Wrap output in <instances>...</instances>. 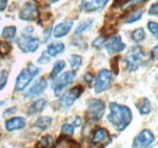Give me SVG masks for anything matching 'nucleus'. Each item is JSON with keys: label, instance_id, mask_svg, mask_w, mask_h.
I'll use <instances>...</instances> for the list:
<instances>
[{"label": "nucleus", "instance_id": "nucleus-1", "mask_svg": "<svg viewBox=\"0 0 158 148\" xmlns=\"http://www.w3.org/2000/svg\"><path fill=\"white\" fill-rule=\"evenodd\" d=\"M108 108H110V113L107 115L108 123L112 124V126L118 131L127 129L133 120V113L130 108L116 102H111Z\"/></svg>", "mask_w": 158, "mask_h": 148}, {"label": "nucleus", "instance_id": "nucleus-2", "mask_svg": "<svg viewBox=\"0 0 158 148\" xmlns=\"http://www.w3.org/2000/svg\"><path fill=\"white\" fill-rule=\"evenodd\" d=\"M124 63H125L127 71L129 72H135L141 66H143L146 63V54L143 52L142 47L140 46L131 47L124 58Z\"/></svg>", "mask_w": 158, "mask_h": 148}, {"label": "nucleus", "instance_id": "nucleus-3", "mask_svg": "<svg viewBox=\"0 0 158 148\" xmlns=\"http://www.w3.org/2000/svg\"><path fill=\"white\" fill-rule=\"evenodd\" d=\"M86 107H88L86 108V115H88V120L90 123L100 120L103 117L105 109H106L105 102L99 100V98H90V100H88Z\"/></svg>", "mask_w": 158, "mask_h": 148}, {"label": "nucleus", "instance_id": "nucleus-4", "mask_svg": "<svg viewBox=\"0 0 158 148\" xmlns=\"http://www.w3.org/2000/svg\"><path fill=\"white\" fill-rule=\"evenodd\" d=\"M40 69L38 67H34L33 64H29L27 69H23L21 71V73L19 74L17 79H16V84H15V90L16 91H23L28 85L29 83L32 81V79L39 74Z\"/></svg>", "mask_w": 158, "mask_h": 148}, {"label": "nucleus", "instance_id": "nucleus-5", "mask_svg": "<svg viewBox=\"0 0 158 148\" xmlns=\"http://www.w3.org/2000/svg\"><path fill=\"white\" fill-rule=\"evenodd\" d=\"M76 80V72L74 71H68L64 72L61 75H57L54 81H52V90L56 96H59L60 93L62 92L67 86H69L71 84H73V81Z\"/></svg>", "mask_w": 158, "mask_h": 148}, {"label": "nucleus", "instance_id": "nucleus-6", "mask_svg": "<svg viewBox=\"0 0 158 148\" xmlns=\"http://www.w3.org/2000/svg\"><path fill=\"white\" fill-rule=\"evenodd\" d=\"M81 93H83V88L80 85L66 91L59 98V106L61 107V109H63V111L69 109L74 105V102L80 97Z\"/></svg>", "mask_w": 158, "mask_h": 148}, {"label": "nucleus", "instance_id": "nucleus-7", "mask_svg": "<svg viewBox=\"0 0 158 148\" xmlns=\"http://www.w3.org/2000/svg\"><path fill=\"white\" fill-rule=\"evenodd\" d=\"M113 81V74L108 69H101L95 78V92L101 93L108 90Z\"/></svg>", "mask_w": 158, "mask_h": 148}, {"label": "nucleus", "instance_id": "nucleus-8", "mask_svg": "<svg viewBox=\"0 0 158 148\" xmlns=\"http://www.w3.org/2000/svg\"><path fill=\"white\" fill-rule=\"evenodd\" d=\"M155 141V135L151 130L143 129L134 138L131 148H148Z\"/></svg>", "mask_w": 158, "mask_h": 148}, {"label": "nucleus", "instance_id": "nucleus-9", "mask_svg": "<svg viewBox=\"0 0 158 148\" xmlns=\"http://www.w3.org/2000/svg\"><path fill=\"white\" fill-rule=\"evenodd\" d=\"M17 45L23 52H35L40 45L39 39L31 35H23L17 39Z\"/></svg>", "mask_w": 158, "mask_h": 148}, {"label": "nucleus", "instance_id": "nucleus-10", "mask_svg": "<svg viewBox=\"0 0 158 148\" xmlns=\"http://www.w3.org/2000/svg\"><path fill=\"white\" fill-rule=\"evenodd\" d=\"M90 141H91V145H94V146L105 147L111 142L110 132L105 128H98V129L94 130V132L91 134Z\"/></svg>", "mask_w": 158, "mask_h": 148}, {"label": "nucleus", "instance_id": "nucleus-11", "mask_svg": "<svg viewBox=\"0 0 158 148\" xmlns=\"http://www.w3.org/2000/svg\"><path fill=\"white\" fill-rule=\"evenodd\" d=\"M105 47L110 55H114V54L122 52L125 49V44L123 43L122 38L119 35H114L110 38L107 41H105Z\"/></svg>", "mask_w": 158, "mask_h": 148}, {"label": "nucleus", "instance_id": "nucleus-12", "mask_svg": "<svg viewBox=\"0 0 158 148\" xmlns=\"http://www.w3.org/2000/svg\"><path fill=\"white\" fill-rule=\"evenodd\" d=\"M38 17H39V10L37 5L33 2L24 4L23 9L20 12V18L22 21H35Z\"/></svg>", "mask_w": 158, "mask_h": 148}, {"label": "nucleus", "instance_id": "nucleus-13", "mask_svg": "<svg viewBox=\"0 0 158 148\" xmlns=\"http://www.w3.org/2000/svg\"><path fill=\"white\" fill-rule=\"evenodd\" d=\"M108 0H81L80 9L85 12H96L102 10Z\"/></svg>", "mask_w": 158, "mask_h": 148}, {"label": "nucleus", "instance_id": "nucleus-14", "mask_svg": "<svg viewBox=\"0 0 158 148\" xmlns=\"http://www.w3.org/2000/svg\"><path fill=\"white\" fill-rule=\"evenodd\" d=\"M46 88H48V81H46V79L41 78V79L37 80L32 85V88L28 90V92L26 93V97H28V98L37 97V96H39V95H41V93L44 92Z\"/></svg>", "mask_w": 158, "mask_h": 148}, {"label": "nucleus", "instance_id": "nucleus-15", "mask_svg": "<svg viewBox=\"0 0 158 148\" xmlns=\"http://www.w3.org/2000/svg\"><path fill=\"white\" fill-rule=\"evenodd\" d=\"M72 27H73V21H64V22H61V23H59V24L52 29V35L55 38H57V39L66 37V35L71 32Z\"/></svg>", "mask_w": 158, "mask_h": 148}, {"label": "nucleus", "instance_id": "nucleus-16", "mask_svg": "<svg viewBox=\"0 0 158 148\" xmlns=\"http://www.w3.org/2000/svg\"><path fill=\"white\" fill-rule=\"evenodd\" d=\"M26 126V120L22 117H14L11 119H9L5 123V128L7 131H16V130H21Z\"/></svg>", "mask_w": 158, "mask_h": 148}, {"label": "nucleus", "instance_id": "nucleus-17", "mask_svg": "<svg viewBox=\"0 0 158 148\" xmlns=\"http://www.w3.org/2000/svg\"><path fill=\"white\" fill-rule=\"evenodd\" d=\"M80 123H81L80 118H79V117H76L74 120H73L72 123H66V124L62 125L61 132H62L63 135L71 137V136L74 135V130H76V128H79V126H80Z\"/></svg>", "mask_w": 158, "mask_h": 148}, {"label": "nucleus", "instance_id": "nucleus-18", "mask_svg": "<svg viewBox=\"0 0 158 148\" xmlns=\"http://www.w3.org/2000/svg\"><path fill=\"white\" fill-rule=\"evenodd\" d=\"M64 51V44L63 43H60V41H55V43H51L48 49H46V54L50 56V57H56L60 54H62Z\"/></svg>", "mask_w": 158, "mask_h": 148}, {"label": "nucleus", "instance_id": "nucleus-19", "mask_svg": "<svg viewBox=\"0 0 158 148\" xmlns=\"http://www.w3.org/2000/svg\"><path fill=\"white\" fill-rule=\"evenodd\" d=\"M136 108H138L139 113L141 115H148L151 112H152V106H151V102L148 101V98L143 97L136 103Z\"/></svg>", "mask_w": 158, "mask_h": 148}, {"label": "nucleus", "instance_id": "nucleus-20", "mask_svg": "<svg viewBox=\"0 0 158 148\" xmlns=\"http://www.w3.org/2000/svg\"><path fill=\"white\" fill-rule=\"evenodd\" d=\"M51 148H80L79 145L73 141V140H69L67 137H61L60 140H57V142L55 145H52Z\"/></svg>", "mask_w": 158, "mask_h": 148}, {"label": "nucleus", "instance_id": "nucleus-21", "mask_svg": "<svg viewBox=\"0 0 158 148\" xmlns=\"http://www.w3.org/2000/svg\"><path fill=\"white\" fill-rule=\"evenodd\" d=\"M45 106H46V100H45V98H39V100L34 101V102L31 105V107H29V109H28V114L33 115V114L40 113V112L44 111Z\"/></svg>", "mask_w": 158, "mask_h": 148}, {"label": "nucleus", "instance_id": "nucleus-22", "mask_svg": "<svg viewBox=\"0 0 158 148\" xmlns=\"http://www.w3.org/2000/svg\"><path fill=\"white\" fill-rule=\"evenodd\" d=\"M16 33H17V29L16 27L14 26H7L2 29L1 32V37L5 41H10V40H14L15 37H16Z\"/></svg>", "mask_w": 158, "mask_h": 148}, {"label": "nucleus", "instance_id": "nucleus-23", "mask_svg": "<svg viewBox=\"0 0 158 148\" xmlns=\"http://www.w3.org/2000/svg\"><path fill=\"white\" fill-rule=\"evenodd\" d=\"M51 123H52V119L50 117H39L35 121V126L44 131L51 125Z\"/></svg>", "mask_w": 158, "mask_h": 148}, {"label": "nucleus", "instance_id": "nucleus-24", "mask_svg": "<svg viewBox=\"0 0 158 148\" xmlns=\"http://www.w3.org/2000/svg\"><path fill=\"white\" fill-rule=\"evenodd\" d=\"M131 39H133L136 44L142 43V41L146 39V33H145V31H143L142 28H136V29H134V31L131 32Z\"/></svg>", "mask_w": 158, "mask_h": 148}, {"label": "nucleus", "instance_id": "nucleus-25", "mask_svg": "<svg viewBox=\"0 0 158 148\" xmlns=\"http://www.w3.org/2000/svg\"><path fill=\"white\" fill-rule=\"evenodd\" d=\"M64 66H66L64 61H62V60L57 61V62L54 64V67H52V71H51V73H50V78H51V79H55V78L63 71Z\"/></svg>", "mask_w": 158, "mask_h": 148}, {"label": "nucleus", "instance_id": "nucleus-26", "mask_svg": "<svg viewBox=\"0 0 158 148\" xmlns=\"http://www.w3.org/2000/svg\"><path fill=\"white\" fill-rule=\"evenodd\" d=\"M93 23H94V21H93L91 18L85 19V21H83L81 23H79L78 27H77V29L74 31L76 35H79V34H81L83 32H85L86 29H89V28L93 26Z\"/></svg>", "mask_w": 158, "mask_h": 148}, {"label": "nucleus", "instance_id": "nucleus-27", "mask_svg": "<svg viewBox=\"0 0 158 148\" xmlns=\"http://www.w3.org/2000/svg\"><path fill=\"white\" fill-rule=\"evenodd\" d=\"M81 63H83V60H81V57L79 55L69 56V64H71V67H72V69H73L74 72L78 71L79 68H80Z\"/></svg>", "mask_w": 158, "mask_h": 148}, {"label": "nucleus", "instance_id": "nucleus-28", "mask_svg": "<svg viewBox=\"0 0 158 148\" xmlns=\"http://www.w3.org/2000/svg\"><path fill=\"white\" fill-rule=\"evenodd\" d=\"M52 143H54V138L50 135H48V136H44L40 140L37 146H38V148H49L52 146Z\"/></svg>", "mask_w": 158, "mask_h": 148}, {"label": "nucleus", "instance_id": "nucleus-29", "mask_svg": "<svg viewBox=\"0 0 158 148\" xmlns=\"http://www.w3.org/2000/svg\"><path fill=\"white\" fill-rule=\"evenodd\" d=\"M141 17H142V11L141 10H135V11L129 14V16L125 19V23H134V22L139 21Z\"/></svg>", "mask_w": 158, "mask_h": 148}, {"label": "nucleus", "instance_id": "nucleus-30", "mask_svg": "<svg viewBox=\"0 0 158 148\" xmlns=\"http://www.w3.org/2000/svg\"><path fill=\"white\" fill-rule=\"evenodd\" d=\"M147 29L150 31V33L155 37L156 40H158V22H155V21H150L147 23Z\"/></svg>", "mask_w": 158, "mask_h": 148}, {"label": "nucleus", "instance_id": "nucleus-31", "mask_svg": "<svg viewBox=\"0 0 158 148\" xmlns=\"http://www.w3.org/2000/svg\"><path fill=\"white\" fill-rule=\"evenodd\" d=\"M10 51H11L10 44H7L5 40L0 41V56H6Z\"/></svg>", "mask_w": 158, "mask_h": 148}, {"label": "nucleus", "instance_id": "nucleus-32", "mask_svg": "<svg viewBox=\"0 0 158 148\" xmlns=\"http://www.w3.org/2000/svg\"><path fill=\"white\" fill-rule=\"evenodd\" d=\"M93 47H95L96 50H101L103 46H105V38L103 37H99L96 38L94 41H93Z\"/></svg>", "mask_w": 158, "mask_h": 148}, {"label": "nucleus", "instance_id": "nucleus-33", "mask_svg": "<svg viewBox=\"0 0 158 148\" xmlns=\"http://www.w3.org/2000/svg\"><path fill=\"white\" fill-rule=\"evenodd\" d=\"M7 73L5 72V71H1L0 72V90H2L4 88H5V85H6V83H7Z\"/></svg>", "mask_w": 158, "mask_h": 148}, {"label": "nucleus", "instance_id": "nucleus-34", "mask_svg": "<svg viewBox=\"0 0 158 148\" xmlns=\"http://www.w3.org/2000/svg\"><path fill=\"white\" fill-rule=\"evenodd\" d=\"M49 57H50V56L48 55L46 52H43L41 56L38 58V63H40V64H48V63L50 62V58H49Z\"/></svg>", "mask_w": 158, "mask_h": 148}, {"label": "nucleus", "instance_id": "nucleus-35", "mask_svg": "<svg viewBox=\"0 0 158 148\" xmlns=\"http://www.w3.org/2000/svg\"><path fill=\"white\" fill-rule=\"evenodd\" d=\"M148 15L150 16H158V1H156L153 5H151V7L148 10Z\"/></svg>", "mask_w": 158, "mask_h": 148}, {"label": "nucleus", "instance_id": "nucleus-36", "mask_svg": "<svg viewBox=\"0 0 158 148\" xmlns=\"http://www.w3.org/2000/svg\"><path fill=\"white\" fill-rule=\"evenodd\" d=\"M93 79H94V76H93V74L91 73H86L85 75H84V78H83V80H84L88 85H90V84H91Z\"/></svg>", "mask_w": 158, "mask_h": 148}, {"label": "nucleus", "instance_id": "nucleus-37", "mask_svg": "<svg viewBox=\"0 0 158 148\" xmlns=\"http://www.w3.org/2000/svg\"><path fill=\"white\" fill-rule=\"evenodd\" d=\"M151 55H152V58L158 61V45H156L152 50H151Z\"/></svg>", "mask_w": 158, "mask_h": 148}, {"label": "nucleus", "instance_id": "nucleus-38", "mask_svg": "<svg viewBox=\"0 0 158 148\" xmlns=\"http://www.w3.org/2000/svg\"><path fill=\"white\" fill-rule=\"evenodd\" d=\"M51 32H52V29H51V28H49V29H46V31H45V33H43V35H44V43H46V41L49 40Z\"/></svg>", "mask_w": 158, "mask_h": 148}, {"label": "nucleus", "instance_id": "nucleus-39", "mask_svg": "<svg viewBox=\"0 0 158 148\" xmlns=\"http://www.w3.org/2000/svg\"><path fill=\"white\" fill-rule=\"evenodd\" d=\"M33 32H34V29L32 27H27V28L23 29V35H31Z\"/></svg>", "mask_w": 158, "mask_h": 148}, {"label": "nucleus", "instance_id": "nucleus-40", "mask_svg": "<svg viewBox=\"0 0 158 148\" xmlns=\"http://www.w3.org/2000/svg\"><path fill=\"white\" fill-rule=\"evenodd\" d=\"M6 6H7V0H0V12L5 11Z\"/></svg>", "mask_w": 158, "mask_h": 148}, {"label": "nucleus", "instance_id": "nucleus-41", "mask_svg": "<svg viewBox=\"0 0 158 148\" xmlns=\"http://www.w3.org/2000/svg\"><path fill=\"white\" fill-rule=\"evenodd\" d=\"M145 1H147V0H130V1L127 4V6H130V5H136V4H140V2H145Z\"/></svg>", "mask_w": 158, "mask_h": 148}, {"label": "nucleus", "instance_id": "nucleus-42", "mask_svg": "<svg viewBox=\"0 0 158 148\" xmlns=\"http://www.w3.org/2000/svg\"><path fill=\"white\" fill-rule=\"evenodd\" d=\"M15 112H16V108H15V107H12V108H10V109H7V111L4 112V114H2V115H4V117H9L10 114H12V113H15Z\"/></svg>", "mask_w": 158, "mask_h": 148}, {"label": "nucleus", "instance_id": "nucleus-43", "mask_svg": "<svg viewBox=\"0 0 158 148\" xmlns=\"http://www.w3.org/2000/svg\"><path fill=\"white\" fill-rule=\"evenodd\" d=\"M49 4H52V2H56V1H59V0H46Z\"/></svg>", "mask_w": 158, "mask_h": 148}, {"label": "nucleus", "instance_id": "nucleus-44", "mask_svg": "<svg viewBox=\"0 0 158 148\" xmlns=\"http://www.w3.org/2000/svg\"><path fill=\"white\" fill-rule=\"evenodd\" d=\"M152 148H158V141H157V143H156L155 146H152Z\"/></svg>", "mask_w": 158, "mask_h": 148}, {"label": "nucleus", "instance_id": "nucleus-45", "mask_svg": "<svg viewBox=\"0 0 158 148\" xmlns=\"http://www.w3.org/2000/svg\"><path fill=\"white\" fill-rule=\"evenodd\" d=\"M0 138H1V134H0Z\"/></svg>", "mask_w": 158, "mask_h": 148}]
</instances>
